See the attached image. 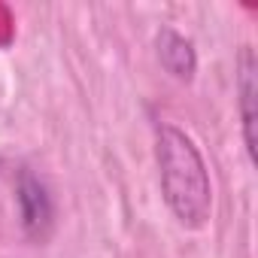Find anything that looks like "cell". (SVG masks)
<instances>
[{"label": "cell", "instance_id": "6da1fadb", "mask_svg": "<svg viewBox=\"0 0 258 258\" xmlns=\"http://www.w3.org/2000/svg\"><path fill=\"white\" fill-rule=\"evenodd\" d=\"M158 167H161V185L170 210L179 216L182 225H204L210 216V176L207 167L195 149V143L176 131L161 127L158 131Z\"/></svg>", "mask_w": 258, "mask_h": 258}, {"label": "cell", "instance_id": "7a4b0ae2", "mask_svg": "<svg viewBox=\"0 0 258 258\" xmlns=\"http://www.w3.org/2000/svg\"><path fill=\"white\" fill-rule=\"evenodd\" d=\"M158 55H161V64L176 79H191V73H195V52H191V43L185 37H179L176 31H161Z\"/></svg>", "mask_w": 258, "mask_h": 258}, {"label": "cell", "instance_id": "3957f363", "mask_svg": "<svg viewBox=\"0 0 258 258\" xmlns=\"http://www.w3.org/2000/svg\"><path fill=\"white\" fill-rule=\"evenodd\" d=\"M240 97H243L246 149L255 158V112H252V100H255V58H252V49H243V55H240Z\"/></svg>", "mask_w": 258, "mask_h": 258}]
</instances>
